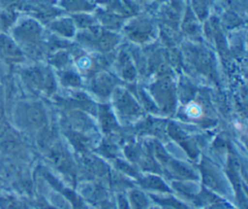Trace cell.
Segmentation results:
<instances>
[{"instance_id": "cell-1", "label": "cell", "mask_w": 248, "mask_h": 209, "mask_svg": "<svg viewBox=\"0 0 248 209\" xmlns=\"http://www.w3.org/2000/svg\"><path fill=\"white\" fill-rule=\"evenodd\" d=\"M17 49L8 36L0 34V53L6 57H15L17 54Z\"/></svg>"}]
</instances>
